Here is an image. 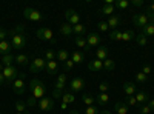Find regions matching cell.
Returning <instances> with one entry per match:
<instances>
[{
	"mask_svg": "<svg viewBox=\"0 0 154 114\" xmlns=\"http://www.w3.org/2000/svg\"><path fill=\"white\" fill-rule=\"evenodd\" d=\"M29 91H31V96L28 99V106H35L37 105V100H40L42 97H45V93H46V88L43 85L42 80L38 79H32L29 82Z\"/></svg>",
	"mask_w": 154,
	"mask_h": 114,
	"instance_id": "1",
	"label": "cell"
},
{
	"mask_svg": "<svg viewBox=\"0 0 154 114\" xmlns=\"http://www.w3.org/2000/svg\"><path fill=\"white\" fill-rule=\"evenodd\" d=\"M65 83H66V74H59V77L56 80L54 85V93H53V99H59L63 96V90H65Z\"/></svg>",
	"mask_w": 154,
	"mask_h": 114,
	"instance_id": "2",
	"label": "cell"
},
{
	"mask_svg": "<svg viewBox=\"0 0 154 114\" xmlns=\"http://www.w3.org/2000/svg\"><path fill=\"white\" fill-rule=\"evenodd\" d=\"M12 39H11V45L12 49H23L26 46V37H25V32H11Z\"/></svg>",
	"mask_w": 154,
	"mask_h": 114,
	"instance_id": "3",
	"label": "cell"
},
{
	"mask_svg": "<svg viewBox=\"0 0 154 114\" xmlns=\"http://www.w3.org/2000/svg\"><path fill=\"white\" fill-rule=\"evenodd\" d=\"M25 82H26V74H19V77L14 80V82H12V91H14L16 94H23L25 93V86H26V83H25Z\"/></svg>",
	"mask_w": 154,
	"mask_h": 114,
	"instance_id": "4",
	"label": "cell"
},
{
	"mask_svg": "<svg viewBox=\"0 0 154 114\" xmlns=\"http://www.w3.org/2000/svg\"><path fill=\"white\" fill-rule=\"evenodd\" d=\"M19 71H17V68L12 65V66H6V68H3V75H5V83H8V85H12V82H14L17 77H19Z\"/></svg>",
	"mask_w": 154,
	"mask_h": 114,
	"instance_id": "5",
	"label": "cell"
},
{
	"mask_svg": "<svg viewBox=\"0 0 154 114\" xmlns=\"http://www.w3.org/2000/svg\"><path fill=\"white\" fill-rule=\"evenodd\" d=\"M23 17L31 20V22H40V20H43V14L40 11L34 9V8H25L23 9Z\"/></svg>",
	"mask_w": 154,
	"mask_h": 114,
	"instance_id": "6",
	"label": "cell"
},
{
	"mask_svg": "<svg viewBox=\"0 0 154 114\" xmlns=\"http://www.w3.org/2000/svg\"><path fill=\"white\" fill-rule=\"evenodd\" d=\"M45 68H46V60L40 59V57L34 59L29 63V71L31 72H40V71H45Z\"/></svg>",
	"mask_w": 154,
	"mask_h": 114,
	"instance_id": "7",
	"label": "cell"
},
{
	"mask_svg": "<svg viewBox=\"0 0 154 114\" xmlns=\"http://www.w3.org/2000/svg\"><path fill=\"white\" fill-rule=\"evenodd\" d=\"M37 105H38V108H40L42 111H53V108H54V99L53 97H42L37 102Z\"/></svg>",
	"mask_w": 154,
	"mask_h": 114,
	"instance_id": "8",
	"label": "cell"
},
{
	"mask_svg": "<svg viewBox=\"0 0 154 114\" xmlns=\"http://www.w3.org/2000/svg\"><path fill=\"white\" fill-rule=\"evenodd\" d=\"M133 23L139 29H143L146 25L149 23V19L146 17V14H134L133 16Z\"/></svg>",
	"mask_w": 154,
	"mask_h": 114,
	"instance_id": "9",
	"label": "cell"
},
{
	"mask_svg": "<svg viewBox=\"0 0 154 114\" xmlns=\"http://www.w3.org/2000/svg\"><path fill=\"white\" fill-rule=\"evenodd\" d=\"M83 88H85V80H83L82 77H74V79L69 82V90H71L72 94L82 91Z\"/></svg>",
	"mask_w": 154,
	"mask_h": 114,
	"instance_id": "10",
	"label": "cell"
},
{
	"mask_svg": "<svg viewBox=\"0 0 154 114\" xmlns=\"http://www.w3.org/2000/svg\"><path fill=\"white\" fill-rule=\"evenodd\" d=\"M35 34H37V37L40 40H49V42H53L54 39H53V31H51L49 28H38L37 31H35Z\"/></svg>",
	"mask_w": 154,
	"mask_h": 114,
	"instance_id": "11",
	"label": "cell"
},
{
	"mask_svg": "<svg viewBox=\"0 0 154 114\" xmlns=\"http://www.w3.org/2000/svg\"><path fill=\"white\" fill-rule=\"evenodd\" d=\"M65 19H66V22L69 23V25H79L80 23V17H79V14L74 11V9H68L66 12H65Z\"/></svg>",
	"mask_w": 154,
	"mask_h": 114,
	"instance_id": "12",
	"label": "cell"
},
{
	"mask_svg": "<svg viewBox=\"0 0 154 114\" xmlns=\"http://www.w3.org/2000/svg\"><path fill=\"white\" fill-rule=\"evenodd\" d=\"M100 43V35L97 32H89L88 37H86V49L93 48V46H97Z\"/></svg>",
	"mask_w": 154,
	"mask_h": 114,
	"instance_id": "13",
	"label": "cell"
},
{
	"mask_svg": "<svg viewBox=\"0 0 154 114\" xmlns=\"http://www.w3.org/2000/svg\"><path fill=\"white\" fill-rule=\"evenodd\" d=\"M88 69L93 71V72H100L103 69V62L99 60V59H94V60H89L88 63Z\"/></svg>",
	"mask_w": 154,
	"mask_h": 114,
	"instance_id": "14",
	"label": "cell"
},
{
	"mask_svg": "<svg viewBox=\"0 0 154 114\" xmlns=\"http://www.w3.org/2000/svg\"><path fill=\"white\" fill-rule=\"evenodd\" d=\"M136 100H137V106H140V105H145L148 100H149V94L148 93H145V91H139V93H136Z\"/></svg>",
	"mask_w": 154,
	"mask_h": 114,
	"instance_id": "15",
	"label": "cell"
},
{
	"mask_svg": "<svg viewBox=\"0 0 154 114\" xmlns=\"http://www.w3.org/2000/svg\"><path fill=\"white\" fill-rule=\"evenodd\" d=\"M123 91H125L126 96H134L137 93V86L133 82H125L123 83Z\"/></svg>",
	"mask_w": 154,
	"mask_h": 114,
	"instance_id": "16",
	"label": "cell"
},
{
	"mask_svg": "<svg viewBox=\"0 0 154 114\" xmlns=\"http://www.w3.org/2000/svg\"><path fill=\"white\" fill-rule=\"evenodd\" d=\"M96 59H99V60H102V62H103V60H106L108 59V48L105 46V45H102V46H99L97 48V51H96Z\"/></svg>",
	"mask_w": 154,
	"mask_h": 114,
	"instance_id": "17",
	"label": "cell"
},
{
	"mask_svg": "<svg viewBox=\"0 0 154 114\" xmlns=\"http://www.w3.org/2000/svg\"><path fill=\"white\" fill-rule=\"evenodd\" d=\"M11 49H12V45L8 40H2V42H0V56L11 54Z\"/></svg>",
	"mask_w": 154,
	"mask_h": 114,
	"instance_id": "18",
	"label": "cell"
},
{
	"mask_svg": "<svg viewBox=\"0 0 154 114\" xmlns=\"http://www.w3.org/2000/svg\"><path fill=\"white\" fill-rule=\"evenodd\" d=\"M106 23H108V26H109V28L117 29V28L120 26V17H119V16H111V17L106 20Z\"/></svg>",
	"mask_w": 154,
	"mask_h": 114,
	"instance_id": "19",
	"label": "cell"
},
{
	"mask_svg": "<svg viewBox=\"0 0 154 114\" xmlns=\"http://www.w3.org/2000/svg\"><path fill=\"white\" fill-rule=\"evenodd\" d=\"M71 60L74 62V65H75V63H77V65H80V63L85 62V54L80 53V51H74L71 54Z\"/></svg>",
	"mask_w": 154,
	"mask_h": 114,
	"instance_id": "20",
	"label": "cell"
},
{
	"mask_svg": "<svg viewBox=\"0 0 154 114\" xmlns=\"http://www.w3.org/2000/svg\"><path fill=\"white\" fill-rule=\"evenodd\" d=\"M114 111L117 114H128V105L125 102H117L114 105Z\"/></svg>",
	"mask_w": 154,
	"mask_h": 114,
	"instance_id": "21",
	"label": "cell"
},
{
	"mask_svg": "<svg viewBox=\"0 0 154 114\" xmlns=\"http://www.w3.org/2000/svg\"><path fill=\"white\" fill-rule=\"evenodd\" d=\"M12 62H16V57L12 54H6V56H2V65L6 68V66H12Z\"/></svg>",
	"mask_w": 154,
	"mask_h": 114,
	"instance_id": "22",
	"label": "cell"
},
{
	"mask_svg": "<svg viewBox=\"0 0 154 114\" xmlns=\"http://www.w3.org/2000/svg\"><path fill=\"white\" fill-rule=\"evenodd\" d=\"M85 32H86V29H85L83 25H80V23L72 26V34H75V37H83Z\"/></svg>",
	"mask_w": 154,
	"mask_h": 114,
	"instance_id": "23",
	"label": "cell"
},
{
	"mask_svg": "<svg viewBox=\"0 0 154 114\" xmlns=\"http://www.w3.org/2000/svg\"><path fill=\"white\" fill-rule=\"evenodd\" d=\"M108 100H109V96H108L106 93H100V94L96 96V102H97L100 106H102V105H106Z\"/></svg>",
	"mask_w": 154,
	"mask_h": 114,
	"instance_id": "24",
	"label": "cell"
},
{
	"mask_svg": "<svg viewBox=\"0 0 154 114\" xmlns=\"http://www.w3.org/2000/svg\"><path fill=\"white\" fill-rule=\"evenodd\" d=\"M57 68H59L57 62H46L45 71H46V74H56L57 72Z\"/></svg>",
	"mask_w": 154,
	"mask_h": 114,
	"instance_id": "25",
	"label": "cell"
},
{
	"mask_svg": "<svg viewBox=\"0 0 154 114\" xmlns=\"http://www.w3.org/2000/svg\"><path fill=\"white\" fill-rule=\"evenodd\" d=\"M142 34L146 35V37H152L154 35V22H149L146 26L142 29Z\"/></svg>",
	"mask_w": 154,
	"mask_h": 114,
	"instance_id": "26",
	"label": "cell"
},
{
	"mask_svg": "<svg viewBox=\"0 0 154 114\" xmlns=\"http://www.w3.org/2000/svg\"><path fill=\"white\" fill-rule=\"evenodd\" d=\"M114 5H103V6H102L100 8V14L102 16H109L111 17V14H112V12H114Z\"/></svg>",
	"mask_w": 154,
	"mask_h": 114,
	"instance_id": "27",
	"label": "cell"
},
{
	"mask_svg": "<svg viewBox=\"0 0 154 114\" xmlns=\"http://www.w3.org/2000/svg\"><path fill=\"white\" fill-rule=\"evenodd\" d=\"M136 37V34H134V31H131V29H125V31H122V40L123 42H130V40H133Z\"/></svg>",
	"mask_w": 154,
	"mask_h": 114,
	"instance_id": "28",
	"label": "cell"
},
{
	"mask_svg": "<svg viewBox=\"0 0 154 114\" xmlns=\"http://www.w3.org/2000/svg\"><path fill=\"white\" fill-rule=\"evenodd\" d=\"M60 32H62L63 35H66V37L71 35V34H72V25H69L68 22H66V23H63L62 26H60Z\"/></svg>",
	"mask_w": 154,
	"mask_h": 114,
	"instance_id": "29",
	"label": "cell"
},
{
	"mask_svg": "<svg viewBox=\"0 0 154 114\" xmlns=\"http://www.w3.org/2000/svg\"><path fill=\"white\" fill-rule=\"evenodd\" d=\"M16 62L19 63V65H22V66L31 63V62H29V57H28L26 54H19V56H16Z\"/></svg>",
	"mask_w": 154,
	"mask_h": 114,
	"instance_id": "30",
	"label": "cell"
},
{
	"mask_svg": "<svg viewBox=\"0 0 154 114\" xmlns=\"http://www.w3.org/2000/svg\"><path fill=\"white\" fill-rule=\"evenodd\" d=\"M109 40H112V42L122 40V31H120V29H112V31L109 32Z\"/></svg>",
	"mask_w": 154,
	"mask_h": 114,
	"instance_id": "31",
	"label": "cell"
},
{
	"mask_svg": "<svg viewBox=\"0 0 154 114\" xmlns=\"http://www.w3.org/2000/svg\"><path fill=\"white\" fill-rule=\"evenodd\" d=\"M134 40H136V43H137V45L145 46V45L148 43V37H146V35H143L142 32H140L139 35H136V37H134Z\"/></svg>",
	"mask_w": 154,
	"mask_h": 114,
	"instance_id": "32",
	"label": "cell"
},
{
	"mask_svg": "<svg viewBox=\"0 0 154 114\" xmlns=\"http://www.w3.org/2000/svg\"><path fill=\"white\" fill-rule=\"evenodd\" d=\"M103 69H106V71H114V69H116V62H114L112 59L103 60Z\"/></svg>",
	"mask_w": 154,
	"mask_h": 114,
	"instance_id": "33",
	"label": "cell"
},
{
	"mask_svg": "<svg viewBox=\"0 0 154 114\" xmlns=\"http://www.w3.org/2000/svg\"><path fill=\"white\" fill-rule=\"evenodd\" d=\"M57 59H59L60 62H63V63H65V62L69 59V54H68V51H66V49H59V53H57Z\"/></svg>",
	"mask_w": 154,
	"mask_h": 114,
	"instance_id": "34",
	"label": "cell"
},
{
	"mask_svg": "<svg viewBox=\"0 0 154 114\" xmlns=\"http://www.w3.org/2000/svg\"><path fill=\"white\" fill-rule=\"evenodd\" d=\"M94 100H96V97H94L93 94H83V103H85L86 106H93Z\"/></svg>",
	"mask_w": 154,
	"mask_h": 114,
	"instance_id": "35",
	"label": "cell"
},
{
	"mask_svg": "<svg viewBox=\"0 0 154 114\" xmlns=\"http://www.w3.org/2000/svg\"><path fill=\"white\" fill-rule=\"evenodd\" d=\"M26 103H25V102H22V100H17V102H16V111L17 112H25V114H28L26 112Z\"/></svg>",
	"mask_w": 154,
	"mask_h": 114,
	"instance_id": "36",
	"label": "cell"
},
{
	"mask_svg": "<svg viewBox=\"0 0 154 114\" xmlns=\"http://www.w3.org/2000/svg\"><path fill=\"white\" fill-rule=\"evenodd\" d=\"M74 100H75V97H74L72 93H63V96H62V102H65V103H72Z\"/></svg>",
	"mask_w": 154,
	"mask_h": 114,
	"instance_id": "37",
	"label": "cell"
},
{
	"mask_svg": "<svg viewBox=\"0 0 154 114\" xmlns=\"http://www.w3.org/2000/svg\"><path fill=\"white\" fill-rule=\"evenodd\" d=\"M57 59V54L53 51V49H48V51L45 53V60L46 62H54Z\"/></svg>",
	"mask_w": 154,
	"mask_h": 114,
	"instance_id": "38",
	"label": "cell"
},
{
	"mask_svg": "<svg viewBox=\"0 0 154 114\" xmlns=\"http://www.w3.org/2000/svg\"><path fill=\"white\" fill-rule=\"evenodd\" d=\"M114 6L119 8V9H126L130 6V2H128V0H117V2L114 3Z\"/></svg>",
	"mask_w": 154,
	"mask_h": 114,
	"instance_id": "39",
	"label": "cell"
},
{
	"mask_svg": "<svg viewBox=\"0 0 154 114\" xmlns=\"http://www.w3.org/2000/svg\"><path fill=\"white\" fill-rule=\"evenodd\" d=\"M74 42H75V45L79 46V48H83V49H86V39H85V37H75V39H74Z\"/></svg>",
	"mask_w": 154,
	"mask_h": 114,
	"instance_id": "40",
	"label": "cell"
},
{
	"mask_svg": "<svg viewBox=\"0 0 154 114\" xmlns=\"http://www.w3.org/2000/svg\"><path fill=\"white\" fill-rule=\"evenodd\" d=\"M146 80H148V75H145L142 71H139V72L136 74V82H137V83H145Z\"/></svg>",
	"mask_w": 154,
	"mask_h": 114,
	"instance_id": "41",
	"label": "cell"
},
{
	"mask_svg": "<svg viewBox=\"0 0 154 114\" xmlns=\"http://www.w3.org/2000/svg\"><path fill=\"white\" fill-rule=\"evenodd\" d=\"M97 29L102 31V32H106V31L109 29V26H108V23H106L105 20H100V22L97 23Z\"/></svg>",
	"mask_w": 154,
	"mask_h": 114,
	"instance_id": "42",
	"label": "cell"
},
{
	"mask_svg": "<svg viewBox=\"0 0 154 114\" xmlns=\"http://www.w3.org/2000/svg\"><path fill=\"white\" fill-rule=\"evenodd\" d=\"M74 68V62L71 60V59H68L65 63H63V72H68V71H71Z\"/></svg>",
	"mask_w": 154,
	"mask_h": 114,
	"instance_id": "43",
	"label": "cell"
},
{
	"mask_svg": "<svg viewBox=\"0 0 154 114\" xmlns=\"http://www.w3.org/2000/svg\"><path fill=\"white\" fill-rule=\"evenodd\" d=\"M125 103H126L128 106H137V100H136L134 96H128V99H126Z\"/></svg>",
	"mask_w": 154,
	"mask_h": 114,
	"instance_id": "44",
	"label": "cell"
},
{
	"mask_svg": "<svg viewBox=\"0 0 154 114\" xmlns=\"http://www.w3.org/2000/svg\"><path fill=\"white\" fill-rule=\"evenodd\" d=\"M139 111H140V114H149V112H152L151 108H149V105H140L139 106Z\"/></svg>",
	"mask_w": 154,
	"mask_h": 114,
	"instance_id": "45",
	"label": "cell"
},
{
	"mask_svg": "<svg viewBox=\"0 0 154 114\" xmlns=\"http://www.w3.org/2000/svg\"><path fill=\"white\" fill-rule=\"evenodd\" d=\"M100 111L96 108V106H86V109H85V114H99Z\"/></svg>",
	"mask_w": 154,
	"mask_h": 114,
	"instance_id": "46",
	"label": "cell"
},
{
	"mask_svg": "<svg viewBox=\"0 0 154 114\" xmlns=\"http://www.w3.org/2000/svg\"><path fill=\"white\" fill-rule=\"evenodd\" d=\"M99 90H100V93H106V91L109 90V85H108V82H102V83L99 85Z\"/></svg>",
	"mask_w": 154,
	"mask_h": 114,
	"instance_id": "47",
	"label": "cell"
},
{
	"mask_svg": "<svg viewBox=\"0 0 154 114\" xmlns=\"http://www.w3.org/2000/svg\"><path fill=\"white\" fill-rule=\"evenodd\" d=\"M151 65H143V68H142V72L145 74V75H148V74H151Z\"/></svg>",
	"mask_w": 154,
	"mask_h": 114,
	"instance_id": "48",
	"label": "cell"
},
{
	"mask_svg": "<svg viewBox=\"0 0 154 114\" xmlns=\"http://www.w3.org/2000/svg\"><path fill=\"white\" fill-rule=\"evenodd\" d=\"M6 35H8V31L3 29V28H0V42H2V40H6V39H5Z\"/></svg>",
	"mask_w": 154,
	"mask_h": 114,
	"instance_id": "49",
	"label": "cell"
},
{
	"mask_svg": "<svg viewBox=\"0 0 154 114\" xmlns=\"http://www.w3.org/2000/svg\"><path fill=\"white\" fill-rule=\"evenodd\" d=\"M131 5H134V6H142V5H143V0H133Z\"/></svg>",
	"mask_w": 154,
	"mask_h": 114,
	"instance_id": "50",
	"label": "cell"
},
{
	"mask_svg": "<svg viewBox=\"0 0 154 114\" xmlns=\"http://www.w3.org/2000/svg\"><path fill=\"white\" fill-rule=\"evenodd\" d=\"M3 83H5V75H3V72H0V86Z\"/></svg>",
	"mask_w": 154,
	"mask_h": 114,
	"instance_id": "51",
	"label": "cell"
},
{
	"mask_svg": "<svg viewBox=\"0 0 154 114\" xmlns=\"http://www.w3.org/2000/svg\"><path fill=\"white\" fill-rule=\"evenodd\" d=\"M148 105H149L151 111H154V99H151V100H149V103H148Z\"/></svg>",
	"mask_w": 154,
	"mask_h": 114,
	"instance_id": "52",
	"label": "cell"
},
{
	"mask_svg": "<svg viewBox=\"0 0 154 114\" xmlns=\"http://www.w3.org/2000/svg\"><path fill=\"white\" fill-rule=\"evenodd\" d=\"M60 108H62V109H66V108H68V103H65V102H62Z\"/></svg>",
	"mask_w": 154,
	"mask_h": 114,
	"instance_id": "53",
	"label": "cell"
},
{
	"mask_svg": "<svg viewBox=\"0 0 154 114\" xmlns=\"http://www.w3.org/2000/svg\"><path fill=\"white\" fill-rule=\"evenodd\" d=\"M99 114H111V111H108V109H103V111H100Z\"/></svg>",
	"mask_w": 154,
	"mask_h": 114,
	"instance_id": "54",
	"label": "cell"
},
{
	"mask_svg": "<svg viewBox=\"0 0 154 114\" xmlns=\"http://www.w3.org/2000/svg\"><path fill=\"white\" fill-rule=\"evenodd\" d=\"M69 114H79V111H77V109H71V112Z\"/></svg>",
	"mask_w": 154,
	"mask_h": 114,
	"instance_id": "55",
	"label": "cell"
},
{
	"mask_svg": "<svg viewBox=\"0 0 154 114\" xmlns=\"http://www.w3.org/2000/svg\"><path fill=\"white\" fill-rule=\"evenodd\" d=\"M3 68H5V66L2 65V63H0V72H3Z\"/></svg>",
	"mask_w": 154,
	"mask_h": 114,
	"instance_id": "56",
	"label": "cell"
},
{
	"mask_svg": "<svg viewBox=\"0 0 154 114\" xmlns=\"http://www.w3.org/2000/svg\"><path fill=\"white\" fill-rule=\"evenodd\" d=\"M16 114H25V112H16Z\"/></svg>",
	"mask_w": 154,
	"mask_h": 114,
	"instance_id": "57",
	"label": "cell"
},
{
	"mask_svg": "<svg viewBox=\"0 0 154 114\" xmlns=\"http://www.w3.org/2000/svg\"><path fill=\"white\" fill-rule=\"evenodd\" d=\"M0 114H2V112H0Z\"/></svg>",
	"mask_w": 154,
	"mask_h": 114,
	"instance_id": "58",
	"label": "cell"
}]
</instances>
